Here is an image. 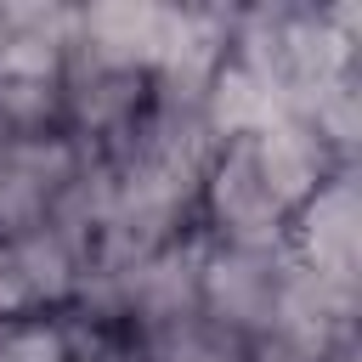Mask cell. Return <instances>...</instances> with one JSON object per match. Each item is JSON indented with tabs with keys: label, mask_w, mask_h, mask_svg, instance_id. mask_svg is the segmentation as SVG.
<instances>
[{
	"label": "cell",
	"mask_w": 362,
	"mask_h": 362,
	"mask_svg": "<svg viewBox=\"0 0 362 362\" xmlns=\"http://www.w3.org/2000/svg\"><path fill=\"white\" fill-rule=\"evenodd\" d=\"M334 170L339 158L300 119L232 130L215 141L198 187V238L221 249H283L294 209Z\"/></svg>",
	"instance_id": "6da1fadb"
},
{
	"label": "cell",
	"mask_w": 362,
	"mask_h": 362,
	"mask_svg": "<svg viewBox=\"0 0 362 362\" xmlns=\"http://www.w3.org/2000/svg\"><path fill=\"white\" fill-rule=\"evenodd\" d=\"M158 74L124 57L85 45L79 34L62 51V136L79 141L90 158H107L158 102Z\"/></svg>",
	"instance_id": "7a4b0ae2"
},
{
	"label": "cell",
	"mask_w": 362,
	"mask_h": 362,
	"mask_svg": "<svg viewBox=\"0 0 362 362\" xmlns=\"http://www.w3.org/2000/svg\"><path fill=\"white\" fill-rule=\"evenodd\" d=\"M283 255L305 277L356 294V266H362V192H356V164H339L294 209L288 238H283Z\"/></svg>",
	"instance_id": "3957f363"
},
{
	"label": "cell",
	"mask_w": 362,
	"mask_h": 362,
	"mask_svg": "<svg viewBox=\"0 0 362 362\" xmlns=\"http://www.w3.org/2000/svg\"><path fill=\"white\" fill-rule=\"evenodd\" d=\"M0 362H96V317L79 305L0 311Z\"/></svg>",
	"instance_id": "277c9868"
}]
</instances>
